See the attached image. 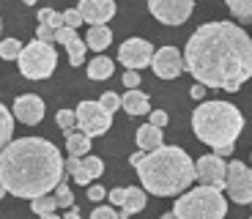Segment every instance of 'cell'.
Here are the masks:
<instances>
[{
	"instance_id": "8d00e7d4",
	"label": "cell",
	"mask_w": 252,
	"mask_h": 219,
	"mask_svg": "<svg viewBox=\"0 0 252 219\" xmlns=\"http://www.w3.org/2000/svg\"><path fill=\"white\" fill-rule=\"evenodd\" d=\"M151 121H148V124H154V126H159V129H164V126H167V113H164V110H151Z\"/></svg>"
},
{
	"instance_id": "2e32d148",
	"label": "cell",
	"mask_w": 252,
	"mask_h": 219,
	"mask_svg": "<svg viewBox=\"0 0 252 219\" xmlns=\"http://www.w3.org/2000/svg\"><path fill=\"white\" fill-rule=\"evenodd\" d=\"M121 110H126L129 115H148L151 113V99H148V94L132 88L121 96Z\"/></svg>"
},
{
	"instance_id": "30bf717a",
	"label": "cell",
	"mask_w": 252,
	"mask_h": 219,
	"mask_svg": "<svg viewBox=\"0 0 252 219\" xmlns=\"http://www.w3.org/2000/svg\"><path fill=\"white\" fill-rule=\"evenodd\" d=\"M151 58H154V47H151V41H145V38H126L118 47V61L126 69L140 71V69H145V66H151Z\"/></svg>"
},
{
	"instance_id": "f35d334b",
	"label": "cell",
	"mask_w": 252,
	"mask_h": 219,
	"mask_svg": "<svg viewBox=\"0 0 252 219\" xmlns=\"http://www.w3.org/2000/svg\"><path fill=\"white\" fill-rule=\"evenodd\" d=\"M206 91H208L206 85H200V82H195V85L189 88V96H192V99H197V101H200L203 96H206Z\"/></svg>"
},
{
	"instance_id": "1f68e13d",
	"label": "cell",
	"mask_w": 252,
	"mask_h": 219,
	"mask_svg": "<svg viewBox=\"0 0 252 219\" xmlns=\"http://www.w3.org/2000/svg\"><path fill=\"white\" fill-rule=\"evenodd\" d=\"M74 36H77L74 28H66V25H63V28H58V31H55V44H63V47H66V44H69Z\"/></svg>"
},
{
	"instance_id": "44dd1931",
	"label": "cell",
	"mask_w": 252,
	"mask_h": 219,
	"mask_svg": "<svg viewBox=\"0 0 252 219\" xmlns=\"http://www.w3.org/2000/svg\"><path fill=\"white\" fill-rule=\"evenodd\" d=\"M148 203V192L145 189H137V187H126V197H124V211L132 217V214H140Z\"/></svg>"
},
{
	"instance_id": "7402d4cb",
	"label": "cell",
	"mask_w": 252,
	"mask_h": 219,
	"mask_svg": "<svg viewBox=\"0 0 252 219\" xmlns=\"http://www.w3.org/2000/svg\"><path fill=\"white\" fill-rule=\"evenodd\" d=\"M11 137H14V115L11 110H6L0 104V151L11 143Z\"/></svg>"
},
{
	"instance_id": "d6986e66",
	"label": "cell",
	"mask_w": 252,
	"mask_h": 219,
	"mask_svg": "<svg viewBox=\"0 0 252 219\" xmlns=\"http://www.w3.org/2000/svg\"><path fill=\"white\" fill-rule=\"evenodd\" d=\"M113 41V33H110L107 25H91L88 36H85V44H88V50L94 52H104Z\"/></svg>"
},
{
	"instance_id": "9a60e30c",
	"label": "cell",
	"mask_w": 252,
	"mask_h": 219,
	"mask_svg": "<svg viewBox=\"0 0 252 219\" xmlns=\"http://www.w3.org/2000/svg\"><path fill=\"white\" fill-rule=\"evenodd\" d=\"M77 11L82 14V22H91V25H107L110 19L115 17L118 6H115V0H80Z\"/></svg>"
},
{
	"instance_id": "7c38bea8",
	"label": "cell",
	"mask_w": 252,
	"mask_h": 219,
	"mask_svg": "<svg viewBox=\"0 0 252 219\" xmlns=\"http://www.w3.org/2000/svg\"><path fill=\"white\" fill-rule=\"evenodd\" d=\"M63 170L69 175H74V184L88 187L96 178H101L104 162H101L99 156H69V159H63Z\"/></svg>"
},
{
	"instance_id": "83f0119b",
	"label": "cell",
	"mask_w": 252,
	"mask_h": 219,
	"mask_svg": "<svg viewBox=\"0 0 252 219\" xmlns=\"http://www.w3.org/2000/svg\"><path fill=\"white\" fill-rule=\"evenodd\" d=\"M38 25H50L52 31L63 28V14L52 11V8H38Z\"/></svg>"
},
{
	"instance_id": "836d02e7",
	"label": "cell",
	"mask_w": 252,
	"mask_h": 219,
	"mask_svg": "<svg viewBox=\"0 0 252 219\" xmlns=\"http://www.w3.org/2000/svg\"><path fill=\"white\" fill-rule=\"evenodd\" d=\"M36 38L44 44H55V31H52L50 25H38L36 28Z\"/></svg>"
},
{
	"instance_id": "ac0fdd59",
	"label": "cell",
	"mask_w": 252,
	"mask_h": 219,
	"mask_svg": "<svg viewBox=\"0 0 252 219\" xmlns=\"http://www.w3.org/2000/svg\"><path fill=\"white\" fill-rule=\"evenodd\" d=\"M134 140H137V148L140 151H154L162 145V129L154 124H143L137 129V134H134Z\"/></svg>"
},
{
	"instance_id": "ee69618b",
	"label": "cell",
	"mask_w": 252,
	"mask_h": 219,
	"mask_svg": "<svg viewBox=\"0 0 252 219\" xmlns=\"http://www.w3.org/2000/svg\"><path fill=\"white\" fill-rule=\"evenodd\" d=\"M22 3H25V6H36V0H22Z\"/></svg>"
},
{
	"instance_id": "603a6c76",
	"label": "cell",
	"mask_w": 252,
	"mask_h": 219,
	"mask_svg": "<svg viewBox=\"0 0 252 219\" xmlns=\"http://www.w3.org/2000/svg\"><path fill=\"white\" fill-rule=\"evenodd\" d=\"M66 52H69L71 66H82V63H85V52H88V44H85V38L74 36L69 44H66Z\"/></svg>"
},
{
	"instance_id": "5bb4252c",
	"label": "cell",
	"mask_w": 252,
	"mask_h": 219,
	"mask_svg": "<svg viewBox=\"0 0 252 219\" xmlns=\"http://www.w3.org/2000/svg\"><path fill=\"white\" fill-rule=\"evenodd\" d=\"M11 115H14V121H19V124L36 126V124H41V118H44V101H41V96H36V94L17 96V101H14V107H11Z\"/></svg>"
},
{
	"instance_id": "cb8c5ba5",
	"label": "cell",
	"mask_w": 252,
	"mask_h": 219,
	"mask_svg": "<svg viewBox=\"0 0 252 219\" xmlns=\"http://www.w3.org/2000/svg\"><path fill=\"white\" fill-rule=\"evenodd\" d=\"M55 208H58V203H55V194H52V192L38 194V197H33V200H31V211L36 214V217H41V214H52Z\"/></svg>"
},
{
	"instance_id": "d4e9b609",
	"label": "cell",
	"mask_w": 252,
	"mask_h": 219,
	"mask_svg": "<svg viewBox=\"0 0 252 219\" xmlns=\"http://www.w3.org/2000/svg\"><path fill=\"white\" fill-rule=\"evenodd\" d=\"M22 47H25V44L19 41V38H3V41H0V58H3V61H17Z\"/></svg>"
},
{
	"instance_id": "484cf974",
	"label": "cell",
	"mask_w": 252,
	"mask_h": 219,
	"mask_svg": "<svg viewBox=\"0 0 252 219\" xmlns=\"http://www.w3.org/2000/svg\"><path fill=\"white\" fill-rule=\"evenodd\" d=\"M52 194H55L58 208H71V206H74V194H71V189H69V184H66V178H63V181L58 184L55 189H52Z\"/></svg>"
},
{
	"instance_id": "4fadbf2b",
	"label": "cell",
	"mask_w": 252,
	"mask_h": 219,
	"mask_svg": "<svg viewBox=\"0 0 252 219\" xmlns=\"http://www.w3.org/2000/svg\"><path fill=\"white\" fill-rule=\"evenodd\" d=\"M151 69L159 80H176L184 71V58L176 47H159L151 58Z\"/></svg>"
},
{
	"instance_id": "4316f807",
	"label": "cell",
	"mask_w": 252,
	"mask_h": 219,
	"mask_svg": "<svg viewBox=\"0 0 252 219\" xmlns=\"http://www.w3.org/2000/svg\"><path fill=\"white\" fill-rule=\"evenodd\" d=\"M225 3L236 19H244V22L252 19V0H225Z\"/></svg>"
},
{
	"instance_id": "bcb514c9",
	"label": "cell",
	"mask_w": 252,
	"mask_h": 219,
	"mask_svg": "<svg viewBox=\"0 0 252 219\" xmlns=\"http://www.w3.org/2000/svg\"><path fill=\"white\" fill-rule=\"evenodd\" d=\"M250 206H252V203H250Z\"/></svg>"
},
{
	"instance_id": "e0dca14e",
	"label": "cell",
	"mask_w": 252,
	"mask_h": 219,
	"mask_svg": "<svg viewBox=\"0 0 252 219\" xmlns=\"http://www.w3.org/2000/svg\"><path fill=\"white\" fill-rule=\"evenodd\" d=\"M66 134V154L69 156H85L91 154V137L80 129H71V131H63Z\"/></svg>"
},
{
	"instance_id": "60d3db41",
	"label": "cell",
	"mask_w": 252,
	"mask_h": 219,
	"mask_svg": "<svg viewBox=\"0 0 252 219\" xmlns=\"http://www.w3.org/2000/svg\"><path fill=\"white\" fill-rule=\"evenodd\" d=\"M63 219H80V208H77V206L66 208V214H63Z\"/></svg>"
},
{
	"instance_id": "5b68a950",
	"label": "cell",
	"mask_w": 252,
	"mask_h": 219,
	"mask_svg": "<svg viewBox=\"0 0 252 219\" xmlns=\"http://www.w3.org/2000/svg\"><path fill=\"white\" fill-rule=\"evenodd\" d=\"M173 214L178 219H225L227 214V200L222 189L214 187H195L181 192V197H176Z\"/></svg>"
},
{
	"instance_id": "ab89813d",
	"label": "cell",
	"mask_w": 252,
	"mask_h": 219,
	"mask_svg": "<svg viewBox=\"0 0 252 219\" xmlns=\"http://www.w3.org/2000/svg\"><path fill=\"white\" fill-rule=\"evenodd\" d=\"M233 148H236V145H222V148H214V154L225 159V156H230V154H233Z\"/></svg>"
},
{
	"instance_id": "4dcf8cb0",
	"label": "cell",
	"mask_w": 252,
	"mask_h": 219,
	"mask_svg": "<svg viewBox=\"0 0 252 219\" xmlns=\"http://www.w3.org/2000/svg\"><path fill=\"white\" fill-rule=\"evenodd\" d=\"M63 25H66V28H74V31H77V28L82 25V14L77 11V8H69V11H63Z\"/></svg>"
},
{
	"instance_id": "8992f818",
	"label": "cell",
	"mask_w": 252,
	"mask_h": 219,
	"mask_svg": "<svg viewBox=\"0 0 252 219\" xmlns=\"http://www.w3.org/2000/svg\"><path fill=\"white\" fill-rule=\"evenodd\" d=\"M17 63H19L22 77H28V80H47V77H52V71L58 66V50L52 44H44L36 38L28 47H22Z\"/></svg>"
},
{
	"instance_id": "74e56055",
	"label": "cell",
	"mask_w": 252,
	"mask_h": 219,
	"mask_svg": "<svg viewBox=\"0 0 252 219\" xmlns=\"http://www.w3.org/2000/svg\"><path fill=\"white\" fill-rule=\"evenodd\" d=\"M124 197H126V189H121V187H115L107 192V200L113 203V206H124Z\"/></svg>"
},
{
	"instance_id": "7a4b0ae2",
	"label": "cell",
	"mask_w": 252,
	"mask_h": 219,
	"mask_svg": "<svg viewBox=\"0 0 252 219\" xmlns=\"http://www.w3.org/2000/svg\"><path fill=\"white\" fill-rule=\"evenodd\" d=\"M66 178L58 145L44 137H19L0 151V184L14 197L47 194Z\"/></svg>"
},
{
	"instance_id": "3957f363",
	"label": "cell",
	"mask_w": 252,
	"mask_h": 219,
	"mask_svg": "<svg viewBox=\"0 0 252 219\" xmlns=\"http://www.w3.org/2000/svg\"><path fill=\"white\" fill-rule=\"evenodd\" d=\"M134 167L143 189L157 197H176L195 184V162L178 145L162 143L154 151H143Z\"/></svg>"
},
{
	"instance_id": "f6af8a7d",
	"label": "cell",
	"mask_w": 252,
	"mask_h": 219,
	"mask_svg": "<svg viewBox=\"0 0 252 219\" xmlns=\"http://www.w3.org/2000/svg\"><path fill=\"white\" fill-rule=\"evenodd\" d=\"M0 197H6V187L3 184H0Z\"/></svg>"
},
{
	"instance_id": "b9f144b4",
	"label": "cell",
	"mask_w": 252,
	"mask_h": 219,
	"mask_svg": "<svg viewBox=\"0 0 252 219\" xmlns=\"http://www.w3.org/2000/svg\"><path fill=\"white\" fill-rule=\"evenodd\" d=\"M38 219H63V217H58V214L52 211V214H41V217H38Z\"/></svg>"
},
{
	"instance_id": "9c48e42d",
	"label": "cell",
	"mask_w": 252,
	"mask_h": 219,
	"mask_svg": "<svg viewBox=\"0 0 252 219\" xmlns=\"http://www.w3.org/2000/svg\"><path fill=\"white\" fill-rule=\"evenodd\" d=\"M148 11L162 25H184L195 11V0H148Z\"/></svg>"
},
{
	"instance_id": "52a82bcc",
	"label": "cell",
	"mask_w": 252,
	"mask_h": 219,
	"mask_svg": "<svg viewBox=\"0 0 252 219\" xmlns=\"http://www.w3.org/2000/svg\"><path fill=\"white\" fill-rule=\"evenodd\" d=\"M74 113H77V129L85 131L88 137H101L113 126V113H107L99 101H80Z\"/></svg>"
},
{
	"instance_id": "d590c367",
	"label": "cell",
	"mask_w": 252,
	"mask_h": 219,
	"mask_svg": "<svg viewBox=\"0 0 252 219\" xmlns=\"http://www.w3.org/2000/svg\"><path fill=\"white\" fill-rule=\"evenodd\" d=\"M91 219H118V214H115L113 206H99V208H94Z\"/></svg>"
},
{
	"instance_id": "7bdbcfd3",
	"label": "cell",
	"mask_w": 252,
	"mask_h": 219,
	"mask_svg": "<svg viewBox=\"0 0 252 219\" xmlns=\"http://www.w3.org/2000/svg\"><path fill=\"white\" fill-rule=\"evenodd\" d=\"M159 219H178V217H176V214H173V211H167V214H162V217H159Z\"/></svg>"
},
{
	"instance_id": "f546056e",
	"label": "cell",
	"mask_w": 252,
	"mask_h": 219,
	"mask_svg": "<svg viewBox=\"0 0 252 219\" xmlns=\"http://www.w3.org/2000/svg\"><path fill=\"white\" fill-rule=\"evenodd\" d=\"M99 104L107 110V113H115V110H121V96L113 94V91H107V94H101Z\"/></svg>"
},
{
	"instance_id": "d6a6232c",
	"label": "cell",
	"mask_w": 252,
	"mask_h": 219,
	"mask_svg": "<svg viewBox=\"0 0 252 219\" xmlns=\"http://www.w3.org/2000/svg\"><path fill=\"white\" fill-rule=\"evenodd\" d=\"M107 197V189L101 187V184H88V200L91 203H99Z\"/></svg>"
},
{
	"instance_id": "e575fe53",
	"label": "cell",
	"mask_w": 252,
	"mask_h": 219,
	"mask_svg": "<svg viewBox=\"0 0 252 219\" xmlns=\"http://www.w3.org/2000/svg\"><path fill=\"white\" fill-rule=\"evenodd\" d=\"M124 88H126V91H132V88H140V71L126 69V71H124Z\"/></svg>"
},
{
	"instance_id": "f1b7e54d",
	"label": "cell",
	"mask_w": 252,
	"mask_h": 219,
	"mask_svg": "<svg viewBox=\"0 0 252 219\" xmlns=\"http://www.w3.org/2000/svg\"><path fill=\"white\" fill-rule=\"evenodd\" d=\"M55 121H58V126H61L63 131L77 129V113H74V110H58Z\"/></svg>"
},
{
	"instance_id": "277c9868",
	"label": "cell",
	"mask_w": 252,
	"mask_h": 219,
	"mask_svg": "<svg viewBox=\"0 0 252 219\" xmlns=\"http://www.w3.org/2000/svg\"><path fill=\"white\" fill-rule=\"evenodd\" d=\"M241 129H244V115L230 101H200L192 113V131L208 148H222V145H236Z\"/></svg>"
},
{
	"instance_id": "ffe728a7",
	"label": "cell",
	"mask_w": 252,
	"mask_h": 219,
	"mask_svg": "<svg viewBox=\"0 0 252 219\" xmlns=\"http://www.w3.org/2000/svg\"><path fill=\"white\" fill-rule=\"evenodd\" d=\"M113 71H115V63L110 61L107 55H96L94 61L88 63V77H91L94 82L110 80V77H113Z\"/></svg>"
},
{
	"instance_id": "8fae6325",
	"label": "cell",
	"mask_w": 252,
	"mask_h": 219,
	"mask_svg": "<svg viewBox=\"0 0 252 219\" xmlns=\"http://www.w3.org/2000/svg\"><path fill=\"white\" fill-rule=\"evenodd\" d=\"M225 175H227V164L217 154H206L195 162V181H200L203 187L225 189Z\"/></svg>"
},
{
	"instance_id": "6da1fadb",
	"label": "cell",
	"mask_w": 252,
	"mask_h": 219,
	"mask_svg": "<svg viewBox=\"0 0 252 219\" xmlns=\"http://www.w3.org/2000/svg\"><path fill=\"white\" fill-rule=\"evenodd\" d=\"M184 69L200 85L236 94L252 77V38L236 22H206L184 47Z\"/></svg>"
},
{
	"instance_id": "ba28073f",
	"label": "cell",
	"mask_w": 252,
	"mask_h": 219,
	"mask_svg": "<svg viewBox=\"0 0 252 219\" xmlns=\"http://www.w3.org/2000/svg\"><path fill=\"white\" fill-rule=\"evenodd\" d=\"M225 189L227 197L239 206L252 203V167H247L244 162L233 159L227 164V175H225Z\"/></svg>"
}]
</instances>
